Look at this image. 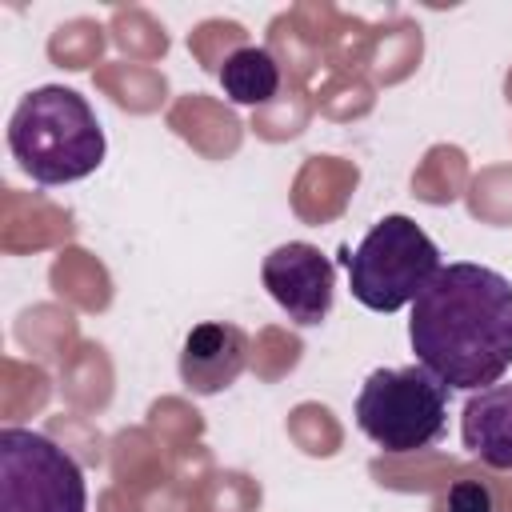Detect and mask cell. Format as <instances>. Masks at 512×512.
Masks as SVG:
<instances>
[{
  "instance_id": "cell-7",
  "label": "cell",
  "mask_w": 512,
  "mask_h": 512,
  "mask_svg": "<svg viewBox=\"0 0 512 512\" xmlns=\"http://www.w3.org/2000/svg\"><path fill=\"white\" fill-rule=\"evenodd\" d=\"M244 368H248V336H244V328L224 324V320H208V324H196L184 336L180 380H184L188 392L216 396V392L232 388Z\"/></svg>"
},
{
  "instance_id": "cell-2",
  "label": "cell",
  "mask_w": 512,
  "mask_h": 512,
  "mask_svg": "<svg viewBox=\"0 0 512 512\" xmlns=\"http://www.w3.org/2000/svg\"><path fill=\"white\" fill-rule=\"evenodd\" d=\"M8 148L24 176L44 188L92 176L108 152L92 104L64 84H40L16 104L8 120Z\"/></svg>"
},
{
  "instance_id": "cell-4",
  "label": "cell",
  "mask_w": 512,
  "mask_h": 512,
  "mask_svg": "<svg viewBox=\"0 0 512 512\" xmlns=\"http://www.w3.org/2000/svg\"><path fill=\"white\" fill-rule=\"evenodd\" d=\"M356 428L384 452L432 448L448 424V388L420 364L376 368L356 392Z\"/></svg>"
},
{
  "instance_id": "cell-1",
  "label": "cell",
  "mask_w": 512,
  "mask_h": 512,
  "mask_svg": "<svg viewBox=\"0 0 512 512\" xmlns=\"http://www.w3.org/2000/svg\"><path fill=\"white\" fill-rule=\"evenodd\" d=\"M408 340L444 388L480 392L512 368V280L484 264H444L416 296Z\"/></svg>"
},
{
  "instance_id": "cell-6",
  "label": "cell",
  "mask_w": 512,
  "mask_h": 512,
  "mask_svg": "<svg viewBox=\"0 0 512 512\" xmlns=\"http://www.w3.org/2000/svg\"><path fill=\"white\" fill-rule=\"evenodd\" d=\"M260 280L268 296L288 312L292 324L312 328L332 312V292H336V268L332 260L304 240H288L272 248L260 264Z\"/></svg>"
},
{
  "instance_id": "cell-3",
  "label": "cell",
  "mask_w": 512,
  "mask_h": 512,
  "mask_svg": "<svg viewBox=\"0 0 512 512\" xmlns=\"http://www.w3.org/2000/svg\"><path fill=\"white\" fill-rule=\"evenodd\" d=\"M348 264V288L368 312H400L404 304H416V296L432 284V276L444 268L440 248L412 216H384L368 228V236L344 256Z\"/></svg>"
},
{
  "instance_id": "cell-10",
  "label": "cell",
  "mask_w": 512,
  "mask_h": 512,
  "mask_svg": "<svg viewBox=\"0 0 512 512\" xmlns=\"http://www.w3.org/2000/svg\"><path fill=\"white\" fill-rule=\"evenodd\" d=\"M432 512H508V492L492 476L464 472L432 500Z\"/></svg>"
},
{
  "instance_id": "cell-9",
  "label": "cell",
  "mask_w": 512,
  "mask_h": 512,
  "mask_svg": "<svg viewBox=\"0 0 512 512\" xmlns=\"http://www.w3.org/2000/svg\"><path fill=\"white\" fill-rule=\"evenodd\" d=\"M220 88L236 104H252V108L268 104L276 96V88H280V68H276L268 48H256V44L236 48L220 64Z\"/></svg>"
},
{
  "instance_id": "cell-8",
  "label": "cell",
  "mask_w": 512,
  "mask_h": 512,
  "mask_svg": "<svg viewBox=\"0 0 512 512\" xmlns=\"http://www.w3.org/2000/svg\"><path fill=\"white\" fill-rule=\"evenodd\" d=\"M460 440L492 472H512V384H488L468 396Z\"/></svg>"
},
{
  "instance_id": "cell-5",
  "label": "cell",
  "mask_w": 512,
  "mask_h": 512,
  "mask_svg": "<svg viewBox=\"0 0 512 512\" xmlns=\"http://www.w3.org/2000/svg\"><path fill=\"white\" fill-rule=\"evenodd\" d=\"M0 512H88L84 468L44 432L0 428Z\"/></svg>"
}]
</instances>
